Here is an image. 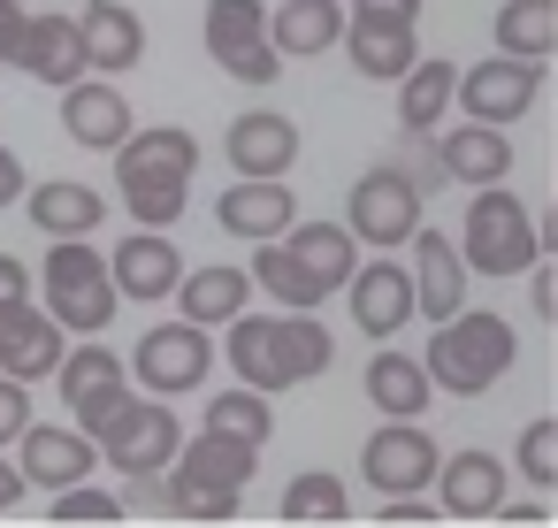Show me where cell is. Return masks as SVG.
<instances>
[{
  "label": "cell",
  "mask_w": 558,
  "mask_h": 528,
  "mask_svg": "<svg viewBox=\"0 0 558 528\" xmlns=\"http://www.w3.org/2000/svg\"><path fill=\"white\" fill-rule=\"evenodd\" d=\"M482 200H466V230H459V261L474 276H520L527 261H543L535 245V215L527 200H512L505 184H474Z\"/></svg>",
  "instance_id": "6"
},
{
  "label": "cell",
  "mask_w": 558,
  "mask_h": 528,
  "mask_svg": "<svg viewBox=\"0 0 558 528\" xmlns=\"http://www.w3.org/2000/svg\"><path fill=\"white\" fill-rule=\"evenodd\" d=\"M177 444H184V429H177V413H169V398H116L100 421H93V452L131 482V475H161L169 459H177Z\"/></svg>",
  "instance_id": "7"
},
{
  "label": "cell",
  "mask_w": 558,
  "mask_h": 528,
  "mask_svg": "<svg viewBox=\"0 0 558 528\" xmlns=\"http://www.w3.org/2000/svg\"><path fill=\"white\" fill-rule=\"evenodd\" d=\"M24 490H32V482H24L9 459H0V513H9V505H24Z\"/></svg>",
  "instance_id": "47"
},
{
  "label": "cell",
  "mask_w": 558,
  "mask_h": 528,
  "mask_svg": "<svg viewBox=\"0 0 558 528\" xmlns=\"http://www.w3.org/2000/svg\"><path fill=\"white\" fill-rule=\"evenodd\" d=\"M9 200H24V161L0 146V207H9Z\"/></svg>",
  "instance_id": "44"
},
{
  "label": "cell",
  "mask_w": 558,
  "mask_h": 528,
  "mask_svg": "<svg viewBox=\"0 0 558 528\" xmlns=\"http://www.w3.org/2000/svg\"><path fill=\"white\" fill-rule=\"evenodd\" d=\"M54 391L70 398V421L93 436V421L131 391V368H123V352H108V345H77V352L54 360Z\"/></svg>",
  "instance_id": "14"
},
{
  "label": "cell",
  "mask_w": 558,
  "mask_h": 528,
  "mask_svg": "<svg viewBox=\"0 0 558 528\" xmlns=\"http://www.w3.org/2000/svg\"><path fill=\"white\" fill-rule=\"evenodd\" d=\"M177 276H184V253L169 245V230H131V238L108 253V284H116V299L154 307V299L177 291Z\"/></svg>",
  "instance_id": "16"
},
{
  "label": "cell",
  "mask_w": 558,
  "mask_h": 528,
  "mask_svg": "<svg viewBox=\"0 0 558 528\" xmlns=\"http://www.w3.org/2000/svg\"><path fill=\"white\" fill-rule=\"evenodd\" d=\"M16 70H24V77H39V85H70V77H85V55H77V16H24Z\"/></svg>",
  "instance_id": "25"
},
{
  "label": "cell",
  "mask_w": 558,
  "mask_h": 528,
  "mask_svg": "<svg viewBox=\"0 0 558 528\" xmlns=\"http://www.w3.org/2000/svg\"><path fill=\"white\" fill-rule=\"evenodd\" d=\"M520 475H527L535 490L558 482V421H527V429H520Z\"/></svg>",
  "instance_id": "38"
},
{
  "label": "cell",
  "mask_w": 558,
  "mask_h": 528,
  "mask_svg": "<svg viewBox=\"0 0 558 528\" xmlns=\"http://www.w3.org/2000/svg\"><path fill=\"white\" fill-rule=\"evenodd\" d=\"M77 55L93 77H123L138 55H146V24L123 9V0H85V16H77Z\"/></svg>",
  "instance_id": "21"
},
{
  "label": "cell",
  "mask_w": 558,
  "mask_h": 528,
  "mask_svg": "<svg viewBox=\"0 0 558 528\" xmlns=\"http://www.w3.org/2000/svg\"><path fill=\"white\" fill-rule=\"evenodd\" d=\"M352 16H398V24H421V0H352Z\"/></svg>",
  "instance_id": "43"
},
{
  "label": "cell",
  "mask_w": 558,
  "mask_h": 528,
  "mask_svg": "<svg viewBox=\"0 0 558 528\" xmlns=\"http://www.w3.org/2000/svg\"><path fill=\"white\" fill-rule=\"evenodd\" d=\"M344 513L352 505H344V482L337 475H322V467L314 475H291V490H283V520L291 528H337Z\"/></svg>",
  "instance_id": "34"
},
{
  "label": "cell",
  "mask_w": 558,
  "mask_h": 528,
  "mask_svg": "<svg viewBox=\"0 0 558 528\" xmlns=\"http://www.w3.org/2000/svg\"><path fill=\"white\" fill-rule=\"evenodd\" d=\"M207 55L238 85H276L283 77V55L268 39V9H260V0H207Z\"/></svg>",
  "instance_id": "8"
},
{
  "label": "cell",
  "mask_w": 558,
  "mask_h": 528,
  "mask_svg": "<svg viewBox=\"0 0 558 528\" xmlns=\"http://www.w3.org/2000/svg\"><path fill=\"white\" fill-rule=\"evenodd\" d=\"M428 184H436V161H428V154H413V161H375V169L352 184V200H344V230H352L360 245H375V253L405 245L413 223H421V207H428Z\"/></svg>",
  "instance_id": "4"
},
{
  "label": "cell",
  "mask_w": 558,
  "mask_h": 528,
  "mask_svg": "<svg viewBox=\"0 0 558 528\" xmlns=\"http://www.w3.org/2000/svg\"><path fill=\"white\" fill-rule=\"evenodd\" d=\"M421 146H428L436 177H444V184H466V192H474V184H505V169H512V139H505L497 123H459V131L436 123Z\"/></svg>",
  "instance_id": "11"
},
{
  "label": "cell",
  "mask_w": 558,
  "mask_h": 528,
  "mask_svg": "<svg viewBox=\"0 0 558 528\" xmlns=\"http://www.w3.org/2000/svg\"><path fill=\"white\" fill-rule=\"evenodd\" d=\"M9 299H32V268L16 253H0V307H9Z\"/></svg>",
  "instance_id": "42"
},
{
  "label": "cell",
  "mask_w": 558,
  "mask_h": 528,
  "mask_svg": "<svg viewBox=\"0 0 558 528\" xmlns=\"http://www.w3.org/2000/svg\"><path fill=\"white\" fill-rule=\"evenodd\" d=\"M24 459H16V475L24 482H39V490H62V482H85L93 467H100V452H93V436L77 429V421H62V429H47V421H24Z\"/></svg>",
  "instance_id": "19"
},
{
  "label": "cell",
  "mask_w": 558,
  "mask_h": 528,
  "mask_svg": "<svg viewBox=\"0 0 558 528\" xmlns=\"http://www.w3.org/2000/svg\"><path fill=\"white\" fill-rule=\"evenodd\" d=\"M405 253H413V268H405V284H413V314H428V322L459 314V307H466V261H459V245H451L444 230L413 223Z\"/></svg>",
  "instance_id": "13"
},
{
  "label": "cell",
  "mask_w": 558,
  "mask_h": 528,
  "mask_svg": "<svg viewBox=\"0 0 558 528\" xmlns=\"http://www.w3.org/2000/svg\"><path fill=\"white\" fill-rule=\"evenodd\" d=\"M367 398H375V413H390V421H421L428 398H436V383H428L421 360H405V352H375V360H367Z\"/></svg>",
  "instance_id": "31"
},
{
  "label": "cell",
  "mask_w": 558,
  "mask_h": 528,
  "mask_svg": "<svg viewBox=\"0 0 558 528\" xmlns=\"http://www.w3.org/2000/svg\"><path fill=\"white\" fill-rule=\"evenodd\" d=\"M276 245H283V253H291L314 284H322V299H329V291L352 276V261H360V238H352L344 223H291Z\"/></svg>",
  "instance_id": "26"
},
{
  "label": "cell",
  "mask_w": 558,
  "mask_h": 528,
  "mask_svg": "<svg viewBox=\"0 0 558 528\" xmlns=\"http://www.w3.org/2000/svg\"><path fill=\"white\" fill-rule=\"evenodd\" d=\"M169 467H184V475H199V482H222V490H245V482H253V467H260V444L222 436V429H199L192 444H177V459H169Z\"/></svg>",
  "instance_id": "32"
},
{
  "label": "cell",
  "mask_w": 558,
  "mask_h": 528,
  "mask_svg": "<svg viewBox=\"0 0 558 528\" xmlns=\"http://www.w3.org/2000/svg\"><path fill=\"white\" fill-rule=\"evenodd\" d=\"M24 0H0V70H16V39H24Z\"/></svg>",
  "instance_id": "41"
},
{
  "label": "cell",
  "mask_w": 558,
  "mask_h": 528,
  "mask_svg": "<svg viewBox=\"0 0 558 528\" xmlns=\"http://www.w3.org/2000/svg\"><path fill=\"white\" fill-rule=\"evenodd\" d=\"M222 329H230V345H222L230 375L253 383V391H299V383H314L337 360V345L314 322V307H283V314H245L238 307Z\"/></svg>",
  "instance_id": "1"
},
{
  "label": "cell",
  "mask_w": 558,
  "mask_h": 528,
  "mask_svg": "<svg viewBox=\"0 0 558 528\" xmlns=\"http://www.w3.org/2000/svg\"><path fill=\"white\" fill-rule=\"evenodd\" d=\"M39 299L62 329H85V337H100L123 307L108 284V253H93V238H54V253L39 268Z\"/></svg>",
  "instance_id": "5"
},
{
  "label": "cell",
  "mask_w": 558,
  "mask_h": 528,
  "mask_svg": "<svg viewBox=\"0 0 558 528\" xmlns=\"http://www.w3.org/2000/svg\"><path fill=\"white\" fill-rule=\"evenodd\" d=\"M527 268H535V261H527ZM527 307H535V314H550V307H558V284H550V268H535V284H527Z\"/></svg>",
  "instance_id": "45"
},
{
  "label": "cell",
  "mask_w": 558,
  "mask_h": 528,
  "mask_svg": "<svg viewBox=\"0 0 558 528\" xmlns=\"http://www.w3.org/2000/svg\"><path fill=\"white\" fill-rule=\"evenodd\" d=\"M192 169H199V146L192 131H131L116 146V192L131 207L138 230H169L184 207H192Z\"/></svg>",
  "instance_id": "2"
},
{
  "label": "cell",
  "mask_w": 558,
  "mask_h": 528,
  "mask_svg": "<svg viewBox=\"0 0 558 528\" xmlns=\"http://www.w3.org/2000/svg\"><path fill=\"white\" fill-rule=\"evenodd\" d=\"M375 520H390V528H436V505H421V490H398L390 505H375Z\"/></svg>",
  "instance_id": "40"
},
{
  "label": "cell",
  "mask_w": 558,
  "mask_h": 528,
  "mask_svg": "<svg viewBox=\"0 0 558 528\" xmlns=\"http://www.w3.org/2000/svg\"><path fill=\"white\" fill-rule=\"evenodd\" d=\"M550 47H558V0H505L497 9V55L550 62Z\"/></svg>",
  "instance_id": "33"
},
{
  "label": "cell",
  "mask_w": 558,
  "mask_h": 528,
  "mask_svg": "<svg viewBox=\"0 0 558 528\" xmlns=\"http://www.w3.org/2000/svg\"><path fill=\"white\" fill-rule=\"evenodd\" d=\"M253 284L276 299V307H322V284L276 245V238H260V261H253Z\"/></svg>",
  "instance_id": "36"
},
{
  "label": "cell",
  "mask_w": 558,
  "mask_h": 528,
  "mask_svg": "<svg viewBox=\"0 0 558 528\" xmlns=\"http://www.w3.org/2000/svg\"><path fill=\"white\" fill-rule=\"evenodd\" d=\"M47 520L54 528H123V497H108L93 482H62L54 505H47Z\"/></svg>",
  "instance_id": "37"
},
{
  "label": "cell",
  "mask_w": 558,
  "mask_h": 528,
  "mask_svg": "<svg viewBox=\"0 0 558 528\" xmlns=\"http://www.w3.org/2000/svg\"><path fill=\"white\" fill-rule=\"evenodd\" d=\"M207 429H222V436H245V444H268L276 436V413H268V391H215L207 398Z\"/></svg>",
  "instance_id": "35"
},
{
  "label": "cell",
  "mask_w": 558,
  "mask_h": 528,
  "mask_svg": "<svg viewBox=\"0 0 558 528\" xmlns=\"http://www.w3.org/2000/svg\"><path fill=\"white\" fill-rule=\"evenodd\" d=\"M451 77H459V70H451L444 55H436V62L413 55V62L398 70V123H405V139H428V131L444 123V108H451Z\"/></svg>",
  "instance_id": "29"
},
{
  "label": "cell",
  "mask_w": 558,
  "mask_h": 528,
  "mask_svg": "<svg viewBox=\"0 0 558 528\" xmlns=\"http://www.w3.org/2000/svg\"><path fill=\"white\" fill-rule=\"evenodd\" d=\"M360 475H367V490H383V497L428 490V475H436V436H428L421 421H390V429H375V436L360 444Z\"/></svg>",
  "instance_id": "12"
},
{
  "label": "cell",
  "mask_w": 558,
  "mask_h": 528,
  "mask_svg": "<svg viewBox=\"0 0 558 528\" xmlns=\"http://www.w3.org/2000/svg\"><path fill=\"white\" fill-rule=\"evenodd\" d=\"M299 161V123L276 116V108H253L230 123V169L238 177H283Z\"/></svg>",
  "instance_id": "23"
},
{
  "label": "cell",
  "mask_w": 558,
  "mask_h": 528,
  "mask_svg": "<svg viewBox=\"0 0 558 528\" xmlns=\"http://www.w3.org/2000/svg\"><path fill=\"white\" fill-rule=\"evenodd\" d=\"M451 100L474 116V123H520L535 100H543V62H527V55H489V62H474V70H459L451 77Z\"/></svg>",
  "instance_id": "9"
},
{
  "label": "cell",
  "mask_w": 558,
  "mask_h": 528,
  "mask_svg": "<svg viewBox=\"0 0 558 528\" xmlns=\"http://www.w3.org/2000/svg\"><path fill=\"white\" fill-rule=\"evenodd\" d=\"M299 223V200L283 192V177H238L230 192H222V230L230 238H283Z\"/></svg>",
  "instance_id": "24"
},
{
  "label": "cell",
  "mask_w": 558,
  "mask_h": 528,
  "mask_svg": "<svg viewBox=\"0 0 558 528\" xmlns=\"http://www.w3.org/2000/svg\"><path fill=\"white\" fill-rule=\"evenodd\" d=\"M352 299V322L367 337H398L413 322V284H405V261H352V276L337 284Z\"/></svg>",
  "instance_id": "17"
},
{
  "label": "cell",
  "mask_w": 558,
  "mask_h": 528,
  "mask_svg": "<svg viewBox=\"0 0 558 528\" xmlns=\"http://www.w3.org/2000/svg\"><path fill=\"white\" fill-rule=\"evenodd\" d=\"M344 55H352V70L367 77V85H390L413 55H421V39H413V24H398V16H352L344 9Z\"/></svg>",
  "instance_id": "22"
},
{
  "label": "cell",
  "mask_w": 558,
  "mask_h": 528,
  "mask_svg": "<svg viewBox=\"0 0 558 528\" xmlns=\"http://www.w3.org/2000/svg\"><path fill=\"white\" fill-rule=\"evenodd\" d=\"M24 207H32V223H39L47 238H93V230H100V215H108V200H100L93 184H70V177H54V184L24 192Z\"/></svg>",
  "instance_id": "30"
},
{
  "label": "cell",
  "mask_w": 558,
  "mask_h": 528,
  "mask_svg": "<svg viewBox=\"0 0 558 528\" xmlns=\"http://www.w3.org/2000/svg\"><path fill=\"white\" fill-rule=\"evenodd\" d=\"M177 307H184V322H199V329H215V322H230L238 307H253V276L245 268H192V276H177V291H169Z\"/></svg>",
  "instance_id": "28"
},
{
  "label": "cell",
  "mask_w": 558,
  "mask_h": 528,
  "mask_svg": "<svg viewBox=\"0 0 558 528\" xmlns=\"http://www.w3.org/2000/svg\"><path fill=\"white\" fill-rule=\"evenodd\" d=\"M436 513H451V520H489L497 505H505V459L497 452H451V459H436Z\"/></svg>",
  "instance_id": "20"
},
{
  "label": "cell",
  "mask_w": 558,
  "mask_h": 528,
  "mask_svg": "<svg viewBox=\"0 0 558 528\" xmlns=\"http://www.w3.org/2000/svg\"><path fill=\"white\" fill-rule=\"evenodd\" d=\"M337 32H344V9H337V0H283V9H268V39H276L283 62L329 55Z\"/></svg>",
  "instance_id": "27"
},
{
  "label": "cell",
  "mask_w": 558,
  "mask_h": 528,
  "mask_svg": "<svg viewBox=\"0 0 558 528\" xmlns=\"http://www.w3.org/2000/svg\"><path fill=\"white\" fill-rule=\"evenodd\" d=\"M520 360V329L505 322V314H444L436 322V337H428V383L436 391H451V398H482L505 368Z\"/></svg>",
  "instance_id": "3"
},
{
  "label": "cell",
  "mask_w": 558,
  "mask_h": 528,
  "mask_svg": "<svg viewBox=\"0 0 558 528\" xmlns=\"http://www.w3.org/2000/svg\"><path fill=\"white\" fill-rule=\"evenodd\" d=\"M489 520H505V528H543V520H550V513H543V505H497V513H489Z\"/></svg>",
  "instance_id": "46"
},
{
  "label": "cell",
  "mask_w": 558,
  "mask_h": 528,
  "mask_svg": "<svg viewBox=\"0 0 558 528\" xmlns=\"http://www.w3.org/2000/svg\"><path fill=\"white\" fill-rule=\"evenodd\" d=\"M62 131L77 139V146H93V154H116L123 139H131V100L108 85V77H70L62 85Z\"/></svg>",
  "instance_id": "18"
},
{
  "label": "cell",
  "mask_w": 558,
  "mask_h": 528,
  "mask_svg": "<svg viewBox=\"0 0 558 528\" xmlns=\"http://www.w3.org/2000/svg\"><path fill=\"white\" fill-rule=\"evenodd\" d=\"M62 360V322L32 299H9L0 307V375H16V383H47Z\"/></svg>",
  "instance_id": "15"
},
{
  "label": "cell",
  "mask_w": 558,
  "mask_h": 528,
  "mask_svg": "<svg viewBox=\"0 0 558 528\" xmlns=\"http://www.w3.org/2000/svg\"><path fill=\"white\" fill-rule=\"evenodd\" d=\"M24 421H32V383L0 375V444H16V436H24Z\"/></svg>",
  "instance_id": "39"
},
{
  "label": "cell",
  "mask_w": 558,
  "mask_h": 528,
  "mask_svg": "<svg viewBox=\"0 0 558 528\" xmlns=\"http://www.w3.org/2000/svg\"><path fill=\"white\" fill-rule=\"evenodd\" d=\"M207 368H215V345H207V329L199 322H154L146 337H138V352H131V375L154 391V398H177V391H199L207 383Z\"/></svg>",
  "instance_id": "10"
}]
</instances>
